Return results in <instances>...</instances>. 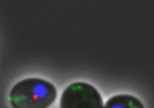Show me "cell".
<instances>
[{
	"label": "cell",
	"mask_w": 154,
	"mask_h": 108,
	"mask_svg": "<svg viewBox=\"0 0 154 108\" xmlns=\"http://www.w3.org/2000/svg\"><path fill=\"white\" fill-rule=\"evenodd\" d=\"M57 95L56 87L42 78L30 77L18 82L10 93L14 108H47Z\"/></svg>",
	"instance_id": "1"
},
{
	"label": "cell",
	"mask_w": 154,
	"mask_h": 108,
	"mask_svg": "<svg viewBox=\"0 0 154 108\" xmlns=\"http://www.w3.org/2000/svg\"><path fill=\"white\" fill-rule=\"evenodd\" d=\"M60 108H104L103 99L93 85L83 82L74 83L63 92Z\"/></svg>",
	"instance_id": "2"
},
{
	"label": "cell",
	"mask_w": 154,
	"mask_h": 108,
	"mask_svg": "<svg viewBox=\"0 0 154 108\" xmlns=\"http://www.w3.org/2000/svg\"><path fill=\"white\" fill-rule=\"evenodd\" d=\"M105 108H145L142 102L130 95H117L110 98Z\"/></svg>",
	"instance_id": "3"
}]
</instances>
